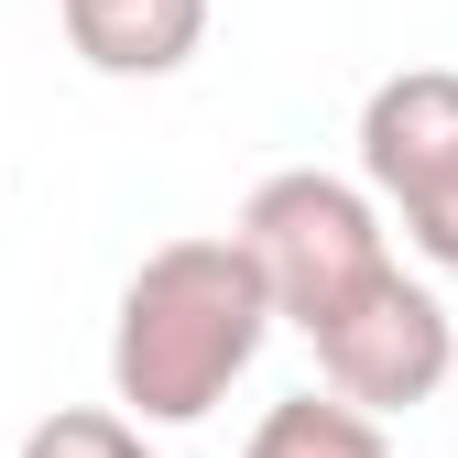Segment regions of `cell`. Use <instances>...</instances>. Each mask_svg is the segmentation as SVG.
Segmentation results:
<instances>
[{
    "label": "cell",
    "mask_w": 458,
    "mask_h": 458,
    "mask_svg": "<svg viewBox=\"0 0 458 458\" xmlns=\"http://www.w3.org/2000/svg\"><path fill=\"white\" fill-rule=\"evenodd\" d=\"M55 12L98 77H175L208 44V0H55Z\"/></svg>",
    "instance_id": "cell-5"
},
{
    "label": "cell",
    "mask_w": 458,
    "mask_h": 458,
    "mask_svg": "<svg viewBox=\"0 0 458 458\" xmlns=\"http://www.w3.org/2000/svg\"><path fill=\"white\" fill-rule=\"evenodd\" d=\"M229 241H241L251 273L273 284V317H284V327H306V338H317L338 306H350L360 284L393 273V241H382L371 186L317 175V164H284V175H262V186L241 197V229H229Z\"/></svg>",
    "instance_id": "cell-2"
},
{
    "label": "cell",
    "mask_w": 458,
    "mask_h": 458,
    "mask_svg": "<svg viewBox=\"0 0 458 458\" xmlns=\"http://www.w3.org/2000/svg\"><path fill=\"white\" fill-rule=\"evenodd\" d=\"M360 175L404 218V241L437 273H458V77L447 66H404L360 98Z\"/></svg>",
    "instance_id": "cell-3"
},
{
    "label": "cell",
    "mask_w": 458,
    "mask_h": 458,
    "mask_svg": "<svg viewBox=\"0 0 458 458\" xmlns=\"http://www.w3.org/2000/svg\"><path fill=\"white\" fill-rule=\"evenodd\" d=\"M22 458H153L131 415H109V404H66V415H44L22 437Z\"/></svg>",
    "instance_id": "cell-7"
},
{
    "label": "cell",
    "mask_w": 458,
    "mask_h": 458,
    "mask_svg": "<svg viewBox=\"0 0 458 458\" xmlns=\"http://www.w3.org/2000/svg\"><path fill=\"white\" fill-rule=\"evenodd\" d=\"M251 458H393V437H382V415L338 404V393H284L251 426Z\"/></svg>",
    "instance_id": "cell-6"
},
{
    "label": "cell",
    "mask_w": 458,
    "mask_h": 458,
    "mask_svg": "<svg viewBox=\"0 0 458 458\" xmlns=\"http://www.w3.org/2000/svg\"><path fill=\"white\" fill-rule=\"evenodd\" d=\"M273 338V284L251 251L229 241H164L109 317V393L131 404V426H197L229 382L262 360Z\"/></svg>",
    "instance_id": "cell-1"
},
{
    "label": "cell",
    "mask_w": 458,
    "mask_h": 458,
    "mask_svg": "<svg viewBox=\"0 0 458 458\" xmlns=\"http://www.w3.org/2000/svg\"><path fill=\"white\" fill-rule=\"evenodd\" d=\"M317 371H327L338 404H360V415H415L458 371V317L437 306V284H415L393 262L382 284H360V295L317 327Z\"/></svg>",
    "instance_id": "cell-4"
}]
</instances>
